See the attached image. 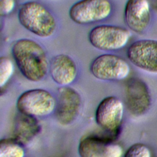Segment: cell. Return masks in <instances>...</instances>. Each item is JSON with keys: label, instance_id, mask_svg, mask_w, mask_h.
I'll return each mask as SVG.
<instances>
[{"label": "cell", "instance_id": "6da1fadb", "mask_svg": "<svg viewBox=\"0 0 157 157\" xmlns=\"http://www.w3.org/2000/svg\"><path fill=\"white\" fill-rule=\"evenodd\" d=\"M12 55L21 74L28 80L37 82L42 80L49 71L46 52L36 41L20 39L12 47Z\"/></svg>", "mask_w": 157, "mask_h": 157}, {"label": "cell", "instance_id": "7a4b0ae2", "mask_svg": "<svg viewBox=\"0 0 157 157\" xmlns=\"http://www.w3.org/2000/svg\"><path fill=\"white\" fill-rule=\"evenodd\" d=\"M18 19L23 28L42 38L53 36L57 27L53 13L44 5L37 1L22 4L18 10Z\"/></svg>", "mask_w": 157, "mask_h": 157}, {"label": "cell", "instance_id": "3957f363", "mask_svg": "<svg viewBox=\"0 0 157 157\" xmlns=\"http://www.w3.org/2000/svg\"><path fill=\"white\" fill-rule=\"evenodd\" d=\"M131 37L129 30L111 25L93 28L88 34V40L94 48L102 51H117L124 48Z\"/></svg>", "mask_w": 157, "mask_h": 157}, {"label": "cell", "instance_id": "277c9868", "mask_svg": "<svg viewBox=\"0 0 157 157\" xmlns=\"http://www.w3.org/2000/svg\"><path fill=\"white\" fill-rule=\"evenodd\" d=\"M112 10L110 0H80L71 7L69 15L78 25H89L106 20Z\"/></svg>", "mask_w": 157, "mask_h": 157}, {"label": "cell", "instance_id": "5b68a950", "mask_svg": "<svg viewBox=\"0 0 157 157\" xmlns=\"http://www.w3.org/2000/svg\"><path fill=\"white\" fill-rule=\"evenodd\" d=\"M56 101L44 89H33L23 93L18 98L17 107L20 113L32 117L46 116L55 109Z\"/></svg>", "mask_w": 157, "mask_h": 157}, {"label": "cell", "instance_id": "8992f818", "mask_svg": "<svg viewBox=\"0 0 157 157\" xmlns=\"http://www.w3.org/2000/svg\"><path fill=\"white\" fill-rule=\"evenodd\" d=\"M90 70L92 75L99 80L116 81L123 80L129 75L130 66L123 58L105 53L93 60Z\"/></svg>", "mask_w": 157, "mask_h": 157}, {"label": "cell", "instance_id": "52a82bcc", "mask_svg": "<svg viewBox=\"0 0 157 157\" xmlns=\"http://www.w3.org/2000/svg\"><path fill=\"white\" fill-rule=\"evenodd\" d=\"M126 55L130 62L137 67L157 74V40H137L129 46Z\"/></svg>", "mask_w": 157, "mask_h": 157}, {"label": "cell", "instance_id": "ba28073f", "mask_svg": "<svg viewBox=\"0 0 157 157\" xmlns=\"http://www.w3.org/2000/svg\"><path fill=\"white\" fill-rule=\"evenodd\" d=\"M124 106L122 101L115 96H109L99 104L95 114L97 124L106 132H118L123 120Z\"/></svg>", "mask_w": 157, "mask_h": 157}, {"label": "cell", "instance_id": "9c48e42d", "mask_svg": "<svg viewBox=\"0 0 157 157\" xmlns=\"http://www.w3.org/2000/svg\"><path fill=\"white\" fill-rule=\"evenodd\" d=\"M82 107V99L74 88L63 86L58 90L55 117L57 121L66 126L72 123L78 117Z\"/></svg>", "mask_w": 157, "mask_h": 157}, {"label": "cell", "instance_id": "30bf717a", "mask_svg": "<svg viewBox=\"0 0 157 157\" xmlns=\"http://www.w3.org/2000/svg\"><path fill=\"white\" fill-rule=\"evenodd\" d=\"M78 154L80 157H121L123 150L112 139L98 136H88L80 141Z\"/></svg>", "mask_w": 157, "mask_h": 157}, {"label": "cell", "instance_id": "8fae6325", "mask_svg": "<svg viewBox=\"0 0 157 157\" xmlns=\"http://www.w3.org/2000/svg\"><path fill=\"white\" fill-rule=\"evenodd\" d=\"M124 19L127 26L136 33L144 32L151 20L148 0H128L124 10Z\"/></svg>", "mask_w": 157, "mask_h": 157}, {"label": "cell", "instance_id": "7c38bea8", "mask_svg": "<svg viewBox=\"0 0 157 157\" xmlns=\"http://www.w3.org/2000/svg\"><path fill=\"white\" fill-rule=\"evenodd\" d=\"M126 104L129 112L134 115L144 114L148 109L150 96L145 83L137 78H131L126 86Z\"/></svg>", "mask_w": 157, "mask_h": 157}, {"label": "cell", "instance_id": "4fadbf2b", "mask_svg": "<svg viewBox=\"0 0 157 157\" xmlns=\"http://www.w3.org/2000/svg\"><path fill=\"white\" fill-rule=\"evenodd\" d=\"M49 72L52 80L63 86L74 82L78 69L75 62L70 56L61 53L52 58L49 64Z\"/></svg>", "mask_w": 157, "mask_h": 157}, {"label": "cell", "instance_id": "5bb4252c", "mask_svg": "<svg viewBox=\"0 0 157 157\" xmlns=\"http://www.w3.org/2000/svg\"><path fill=\"white\" fill-rule=\"evenodd\" d=\"M40 131V126L34 117L20 113L17 117L15 125L16 140L21 143H28Z\"/></svg>", "mask_w": 157, "mask_h": 157}, {"label": "cell", "instance_id": "9a60e30c", "mask_svg": "<svg viewBox=\"0 0 157 157\" xmlns=\"http://www.w3.org/2000/svg\"><path fill=\"white\" fill-rule=\"evenodd\" d=\"M25 150L17 140L6 138L0 142V157H24Z\"/></svg>", "mask_w": 157, "mask_h": 157}, {"label": "cell", "instance_id": "2e32d148", "mask_svg": "<svg viewBox=\"0 0 157 157\" xmlns=\"http://www.w3.org/2000/svg\"><path fill=\"white\" fill-rule=\"evenodd\" d=\"M14 72L12 61L6 56L0 58V86L2 88L10 80Z\"/></svg>", "mask_w": 157, "mask_h": 157}, {"label": "cell", "instance_id": "e0dca14e", "mask_svg": "<svg viewBox=\"0 0 157 157\" xmlns=\"http://www.w3.org/2000/svg\"><path fill=\"white\" fill-rule=\"evenodd\" d=\"M123 157H151V152L145 145L137 143L127 150Z\"/></svg>", "mask_w": 157, "mask_h": 157}, {"label": "cell", "instance_id": "ac0fdd59", "mask_svg": "<svg viewBox=\"0 0 157 157\" xmlns=\"http://www.w3.org/2000/svg\"><path fill=\"white\" fill-rule=\"evenodd\" d=\"M16 0H0V15L5 17L10 15L16 8Z\"/></svg>", "mask_w": 157, "mask_h": 157}, {"label": "cell", "instance_id": "d6986e66", "mask_svg": "<svg viewBox=\"0 0 157 157\" xmlns=\"http://www.w3.org/2000/svg\"><path fill=\"white\" fill-rule=\"evenodd\" d=\"M153 7L155 10L157 12V0H154L153 2Z\"/></svg>", "mask_w": 157, "mask_h": 157}]
</instances>
